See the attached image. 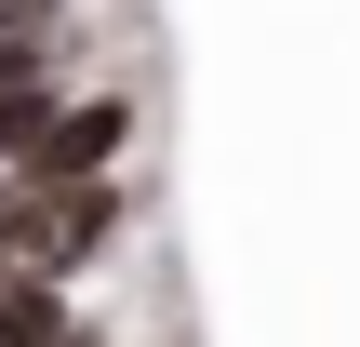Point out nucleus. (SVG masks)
I'll list each match as a JSON object with an SVG mask.
<instances>
[{
    "mask_svg": "<svg viewBox=\"0 0 360 347\" xmlns=\"http://www.w3.org/2000/svg\"><path fill=\"white\" fill-rule=\"evenodd\" d=\"M120 147H134V94H53L13 174H120Z\"/></svg>",
    "mask_w": 360,
    "mask_h": 347,
    "instance_id": "f257e3e1",
    "label": "nucleus"
},
{
    "mask_svg": "<svg viewBox=\"0 0 360 347\" xmlns=\"http://www.w3.org/2000/svg\"><path fill=\"white\" fill-rule=\"evenodd\" d=\"M80 0H0V67H67Z\"/></svg>",
    "mask_w": 360,
    "mask_h": 347,
    "instance_id": "f03ea898",
    "label": "nucleus"
}]
</instances>
